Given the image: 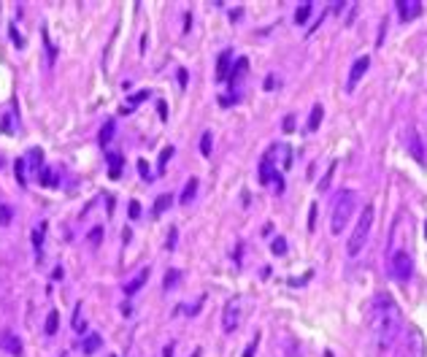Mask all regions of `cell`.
I'll use <instances>...</instances> for the list:
<instances>
[{
	"instance_id": "obj_31",
	"label": "cell",
	"mask_w": 427,
	"mask_h": 357,
	"mask_svg": "<svg viewBox=\"0 0 427 357\" xmlns=\"http://www.w3.org/2000/svg\"><path fill=\"white\" fill-rule=\"evenodd\" d=\"M270 249H273V254H284V252H286V241H284L282 236H278L276 241L270 244Z\"/></svg>"
},
{
	"instance_id": "obj_12",
	"label": "cell",
	"mask_w": 427,
	"mask_h": 357,
	"mask_svg": "<svg viewBox=\"0 0 427 357\" xmlns=\"http://www.w3.org/2000/svg\"><path fill=\"white\" fill-rule=\"evenodd\" d=\"M38 182H41V187H57L60 174H57L54 168H41V174H38Z\"/></svg>"
},
{
	"instance_id": "obj_10",
	"label": "cell",
	"mask_w": 427,
	"mask_h": 357,
	"mask_svg": "<svg viewBox=\"0 0 427 357\" xmlns=\"http://www.w3.org/2000/svg\"><path fill=\"white\" fill-rule=\"evenodd\" d=\"M106 160H108V176L111 178H119L122 176V154H119V152H108V154H106Z\"/></svg>"
},
{
	"instance_id": "obj_9",
	"label": "cell",
	"mask_w": 427,
	"mask_h": 357,
	"mask_svg": "<svg viewBox=\"0 0 427 357\" xmlns=\"http://www.w3.org/2000/svg\"><path fill=\"white\" fill-rule=\"evenodd\" d=\"M149 274H152L149 268H141V270H138V276H136V279L124 284V292H128V295H136L138 290H141L144 284H146V279H149Z\"/></svg>"
},
{
	"instance_id": "obj_37",
	"label": "cell",
	"mask_w": 427,
	"mask_h": 357,
	"mask_svg": "<svg viewBox=\"0 0 427 357\" xmlns=\"http://www.w3.org/2000/svg\"><path fill=\"white\" fill-rule=\"evenodd\" d=\"M130 216H132V220L141 216V203H138V200H130Z\"/></svg>"
},
{
	"instance_id": "obj_28",
	"label": "cell",
	"mask_w": 427,
	"mask_h": 357,
	"mask_svg": "<svg viewBox=\"0 0 427 357\" xmlns=\"http://www.w3.org/2000/svg\"><path fill=\"white\" fill-rule=\"evenodd\" d=\"M170 154H173V146H165L162 152H160V160H157V168H160V174L165 170V162L170 160Z\"/></svg>"
},
{
	"instance_id": "obj_7",
	"label": "cell",
	"mask_w": 427,
	"mask_h": 357,
	"mask_svg": "<svg viewBox=\"0 0 427 357\" xmlns=\"http://www.w3.org/2000/svg\"><path fill=\"white\" fill-rule=\"evenodd\" d=\"M408 152H411V157L416 162H424V141H422V136H419L416 128L408 130Z\"/></svg>"
},
{
	"instance_id": "obj_34",
	"label": "cell",
	"mask_w": 427,
	"mask_h": 357,
	"mask_svg": "<svg viewBox=\"0 0 427 357\" xmlns=\"http://www.w3.org/2000/svg\"><path fill=\"white\" fill-rule=\"evenodd\" d=\"M100 238H103V228H92L90 230V244H92V246H98Z\"/></svg>"
},
{
	"instance_id": "obj_40",
	"label": "cell",
	"mask_w": 427,
	"mask_h": 357,
	"mask_svg": "<svg viewBox=\"0 0 427 357\" xmlns=\"http://www.w3.org/2000/svg\"><path fill=\"white\" fill-rule=\"evenodd\" d=\"M254 349H257V338L249 344V346H246V352H244V357H254Z\"/></svg>"
},
{
	"instance_id": "obj_11",
	"label": "cell",
	"mask_w": 427,
	"mask_h": 357,
	"mask_svg": "<svg viewBox=\"0 0 427 357\" xmlns=\"http://www.w3.org/2000/svg\"><path fill=\"white\" fill-rule=\"evenodd\" d=\"M270 178H278V170H273V165H270V154H265V157H262V162H260V182L268 184Z\"/></svg>"
},
{
	"instance_id": "obj_47",
	"label": "cell",
	"mask_w": 427,
	"mask_h": 357,
	"mask_svg": "<svg viewBox=\"0 0 427 357\" xmlns=\"http://www.w3.org/2000/svg\"><path fill=\"white\" fill-rule=\"evenodd\" d=\"M111 357H116V354H111Z\"/></svg>"
},
{
	"instance_id": "obj_22",
	"label": "cell",
	"mask_w": 427,
	"mask_h": 357,
	"mask_svg": "<svg viewBox=\"0 0 427 357\" xmlns=\"http://www.w3.org/2000/svg\"><path fill=\"white\" fill-rule=\"evenodd\" d=\"M57 328H60V314L54 312V308H52L49 312V316H46V333H57Z\"/></svg>"
},
{
	"instance_id": "obj_16",
	"label": "cell",
	"mask_w": 427,
	"mask_h": 357,
	"mask_svg": "<svg viewBox=\"0 0 427 357\" xmlns=\"http://www.w3.org/2000/svg\"><path fill=\"white\" fill-rule=\"evenodd\" d=\"M170 203H173L170 192H162V195H160L157 200H154V206H152V214H154V216H160L165 208H170Z\"/></svg>"
},
{
	"instance_id": "obj_32",
	"label": "cell",
	"mask_w": 427,
	"mask_h": 357,
	"mask_svg": "<svg viewBox=\"0 0 427 357\" xmlns=\"http://www.w3.org/2000/svg\"><path fill=\"white\" fill-rule=\"evenodd\" d=\"M200 152H203L206 157L211 154V133H203V138H200Z\"/></svg>"
},
{
	"instance_id": "obj_24",
	"label": "cell",
	"mask_w": 427,
	"mask_h": 357,
	"mask_svg": "<svg viewBox=\"0 0 427 357\" xmlns=\"http://www.w3.org/2000/svg\"><path fill=\"white\" fill-rule=\"evenodd\" d=\"M284 354H286V357H300V346H298V341H295V338H292V336H290V338H286V346H284Z\"/></svg>"
},
{
	"instance_id": "obj_33",
	"label": "cell",
	"mask_w": 427,
	"mask_h": 357,
	"mask_svg": "<svg viewBox=\"0 0 427 357\" xmlns=\"http://www.w3.org/2000/svg\"><path fill=\"white\" fill-rule=\"evenodd\" d=\"M3 133H14V116H11V111L8 114H3Z\"/></svg>"
},
{
	"instance_id": "obj_8",
	"label": "cell",
	"mask_w": 427,
	"mask_h": 357,
	"mask_svg": "<svg viewBox=\"0 0 427 357\" xmlns=\"http://www.w3.org/2000/svg\"><path fill=\"white\" fill-rule=\"evenodd\" d=\"M24 165H28L32 174H41V168H44V149H38V146L28 149V154H24Z\"/></svg>"
},
{
	"instance_id": "obj_15",
	"label": "cell",
	"mask_w": 427,
	"mask_h": 357,
	"mask_svg": "<svg viewBox=\"0 0 427 357\" xmlns=\"http://www.w3.org/2000/svg\"><path fill=\"white\" fill-rule=\"evenodd\" d=\"M322 116H324V106H322V103H316V106L311 108V116H308V133L319 130V122H322Z\"/></svg>"
},
{
	"instance_id": "obj_21",
	"label": "cell",
	"mask_w": 427,
	"mask_h": 357,
	"mask_svg": "<svg viewBox=\"0 0 427 357\" xmlns=\"http://www.w3.org/2000/svg\"><path fill=\"white\" fill-rule=\"evenodd\" d=\"M146 95H149V92H138V95H132V98H130V100H128V103H124V106H122V108H119V111H122V114H130V111H132V108H136V106H138V103H141V100H144V98H146Z\"/></svg>"
},
{
	"instance_id": "obj_26",
	"label": "cell",
	"mask_w": 427,
	"mask_h": 357,
	"mask_svg": "<svg viewBox=\"0 0 427 357\" xmlns=\"http://www.w3.org/2000/svg\"><path fill=\"white\" fill-rule=\"evenodd\" d=\"M308 14H311V3H303V6H300V8L295 11V22L303 24L306 19H308Z\"/></svg>"
},
{
	"instance_id": "obj_36",
	"label": "cell",
	"mask_w": 427,
	"mask_h": 357,
	"mask_svg": "<svg viewBox=\"0 0 427 357\" xmlns=\"http://www.w3.org/2000/svg\"><path fill=\"white\" fill-rule=\"evenodd\" d=\"M138 170H141L144 178H152V168H149V162H146V160H138Z\"/></svg>"
},
{
	"instance_id": "obj_25",
	"label": "cell",
	"mask_w": 427,
	"mask_h": 357,
	"mask_svg": "<svg viewBox=\"0 0 427 357\" xmlns=\"http://www.w3.org/2000/svg\"><path fill=\"white\" fill-rule=\"evenodd\" d=\"M336 168H338V162L332 160V162H330V168H328V174H324V178L319 182V190H328V187H330V182H332V174H336Z\"/></svg>"
},
{
	"instance_id": "obj_23",
	"label": "cell",
	"mask_w": 427,
	"mask_h": 357,
	"mask_svg": "<svg viewBox=\"0 0 427 357\" xmlns=\"http://www.w3.org/2000/svg\"><path fill=\"white\" fill-rule=\"evenodd\" d=\"M14 170H16V182L19 184H28V174H24V170H28V165H24V157L14 162Z\"/></svg>"
},
{
	"instance_id": "obj_45",
	"label": "cell",
	"mask_w": 427,
	"mask_h": 357,
	"mask_svg": "<svg viewBox=\"0 0 427 357\" xmlns=\"http://www.w3.org/2000/svg\"><path fill=\"white\" fill-rule=\"evenodd\" d=\"M324 357H332V352H330V349H328V352H324Z\"/></svg>"
},
{
	"instance_id": "obj_19",
	"label": "cell",
	"mask_w": 427,
	"mask_h": 357,
	"mask_svg": "<svg viewBox=\"0 0 427 357\" xmlns=\"http://www.w3.org/2000/svg\"><path fill=\"white\" fill-rule=\"evenodd\" d=\"M228 68H230V52H222L216 65V78H228Z\"/></svg>"
},
{
	"instance_id": "obj_13",
	"label": "cell",
	"mask_w": 427,
	"mask_h": 357,
	"mask_svg": "<svg viewBox=\"0 0 427 357\" xmlns=\"http://www.w3.org/2000/svg\"><path fill=\"white\" fill-rule=\"evenodd\" d=\"M398 11H400V16L408 22L411 16H416L419 11H422V6H419V3H406V0H400V3H398Z\"/></svg>"
},
{
	"instance_id": "obj_4",
	"label": "cell",
	"mask_w": 427,
	"mask_h": 357,
	"mask_svg": "<svg viewBox=\"0 0 427 357\" xmlns=\"http://www.w3.org/2000/svg\"><path fill=\"white\" fill-rule=\"evenodd\" d=\"M390 276L400 284H406L414 276V257L408 249H395L390 252Z\"/></svg>"
},
{
	"instance_id": "obj_18",
	"label": "cell",
	"mask_w": 427,
	"mask_h": 357,
	"mask_svg": "<svg viewBox=\"0 0 427 357\" xmlns=\"http://www.w3.org/2000/svg\"><path fill=\"white\" fill-rule=\"evenodd\" d=\"M195 192H198V178L192 176V178H186V184H184V192H182V198H178V200H182V203H190L192 198H195Z\"/></svg>"
},
{
	"instance_id": "obj_46",
	"label": "cell",
	"mask_w": 427,
	"mask_h": 357,
	"mask_svg": "<svg viewBox=\"0 0 427 357\" xmlns=\"http://www.w3.org/2000/svg\"><path fill=\"white\" fill-rule=\"evenodd\" d=\"M0 165H3V160H0Z\"/></svg>"
},
{
	"instance_id": "obj_14",
	"label": "cell",
	"mask_w": 427,
	"mask_h": 357,
	"mask_svg": "<svg viewBox=\"0 0 427 357\" xmlns=\"http://www.w3.org/2000/svg\"><path fill=\"white\" fill-rule=\"evenodd\" d=\"M3 349H6V352H11V354H22V341H19L16 338V336H11V333H6L3 336Z\"/></svg>"
},
{
	"instance_id": "obj_42",
	"label": "cell",
	"mask_w": 427,
	"mask_h": 357,
	"mask_svg": "<svg viewBox=\"0 0 427 357\" xmlns=\"http://www.w3.org/2000/svg\"><path fill=\"white\" fill-rule=\"evenodd\" d=\"M157 108H160V116H162V119H165V116H168V106H165L162 100H160V103H157Z\"/></svg>"
},
{
	"instance_id": "obj_44",
	"label": "cell",
	"mask_w": 427,
	"mask_h": 357,
	"mask_svg": "<svg viewBox=\"0 0 427 357\" xmlns=\"http://www.w3.org/2000/svg\"><path fill=\"white\" fill-rule=\"evenodd\" d=\"M165 357H173V346H165Z\"/></svg>"
},
{
	"instance_id": "obj_41",
	"label": "cell",
	"mask_w": 427,
	"mask_h": 357,
	"mask_svg": "<svg viewBox=\"0 0 427 357\" xmlns=\"http://www.w3.org/2000/svg\"><path fill=\"white\" fill-rule=\"evenodd\" d=\"M292 128H295V116H286L284 119V130H286V133H292Z\"/></svg>"
},
{
	"instance_id": "obj_35",
	"label": "cell",
	"mask_w": 427,
	"mask_h": 357,
	"mask_svg": "<svg viewBox=\"0 0 427 357\" xmlns=\"http://www.w3.org/2000/svg\"><path fill=\"white\" fill-rule=\"evenodd\" d=\"M32 244H36V249H41V244H44V224L32 230Z\"/></svg>"
},
{
	"instance_id": "obj_2",
	"label": "cell",
	"mask_w": 427,
	"mask_h": 357,
	"mask_svg": "<svg viewBox=\"0 0 427 357\" xmlns=\"http://www.w3.org/2000/svg\"><path fill=\"white\" fill-rule=\"evenodd\" d=\"M357 208V192L354 190H341L332 200V208H330V233L332 236H341L344 228L349 224L352 214Z\"/></svg>"
},
{
	"instance_id": "obj_3",
	"label": "cell",
	"mask_w": 427,
	"mask_h": 357,
	"mask_svg": "<svg viewBox=\"0 0 427 357\" xmlns=\"http://www.w3.org/2000/svg\"><path fill=\"white\" fill-rule=\"evenodd\" d=\"M370 228H373V206H365L362 214H360V220H357V224H354V230H352L349 241H346V252H349V257H357L365 249L368 236H370Z\"/></svg>"
},
{
	"instance_id": "obj_17",
	"label": "cell",
	"mask_w": 427,
	"mask_h": 357,
	"mask_svg": "<svg viewBox=\"0 0 427 357\" xmlns=\"http://www.w3.org/2000/svg\"><path fill=\"white\" fill-rule=\"evenodd\" d=\"M100 344H103V341H100V336H98V333H90V336H86V338L82 341V352H86V354L98 352Z\"/></svg>"
},
{
	"instance_id": "obj_6",
	"label": "cell",
	"mask_w": 427,
	"mask_h": 357,
	"mask_svg": "<svg viewBox=\"0 0 427 357\" xmlns=\"http://www.w3.org/2000/svg\"><path fill=\"white\" fill-rule=\"evenodd\" d=\"M368 65H370V57H368V54L357 57L354 62H352V70H349V82H346V90H349V92H354L357 82H360V78L365 76V70H368Z\"/></svg>"
},
{
	"instance_id": "obj_27",
	"label": "cell",
	"mask_w": 427,
	"mask_h": 357,
	"mask_svg": "<svg viewBox=\"0 0 427 357\" xmlns=\"http://www.w3.org/2000/svg\"><path fill=\"white\" fill-rule=\"evenodd\" d=\"M11 220H14V211H11V206L0 203V224H11Z\"/></svg>"
},
{
	"instance_id": "obj_39",
	"label": "cell",
	"mask_w": 427,
	"mask_h": 357,
	"mask_svg": "<svg viewBox=\"0 0 427 357\" xmlns=\"http://www.w3.org/2000/svg\"><path fill=\"white\" fill-rule=\"evenodd\" d=\"M11 38L16 41V46H24V38L19 36V30H16V28H11Z\"/></svg>"
},
{
	"instance_id": "obj_1",
	"label": "cell",
	"mask_w": 427,
	"mask_h": 357,
	"mask_svg": "<svg viewBox=\"0 0 427 357\" xmlns=\"http://www.w3.org/2000/svg\"><path fill=\"white\" fill-rule=\"evenodd\" d=\"M365 325H368L370 341L378 352H386L398 341L400 330H403V314H400L398 303L392 300V295L376 292L370 298L368 312H365Z\"/></svg>"
},
{
	"instance_id": "obj_43",
	"label": "cell",
	"mask_w": 427,
	"mask_h": 357,
	"mask_svg": "<svg viewBox=\"0 0 427 357\" xmlns=\"http://www.w3.org/2000/svg\"><path fill=\"white\" fill-rule=\"evenodd\" d=\"M178 84H182V87H186V70H184V68L178 70Z\"/></svg>"
},
{
	"instance_id": "obj_29",
	"label": "cell",
	"mask_w": 427,
	"mask_h": 357,
	"mask_svg": "<svg viewBox=\"0 0 427 357\" xmlns=\"http://www.w3.org/2000/svg\"><path fill=\"white\" fill-rule=\"evenodd\" d=\"M246 65H249V62H246V60L241 57V60H238V62L236 65H232V74H230V82L232 84H236V76H241L244 74V70H246Z\"/></svg>"
},
{
	"instance_id": "obj_20",
	"label": "cell",
	"mask_w": 427,
	"mask_h": 357,
	"mask_svg": "<svg viewBox=\"0 0 427 357\" xmlns=\"http://www.w3.org/2000/svg\"><path fill=\"white\" fill-rule=\"evenodd\" d=\"M114 130H116V124H114V119H108V122L103 124V128H100V144H108L111 138H114Z\"/></svg>"
},
{
	"instance_id": "obj_5",
	"label": "cell",
	"mask_w": 427,
	"mask_h": 357,
	"mask_svg": "<svg viewBox=\"0 0 427 357\" xmlns=\"http://www.w3.org/2000/svg\"><path fill=\"white\" fill-rule=\"evenodd\" d=\"M241 322V303L238 300H228L224 303V312H222V330L224 333H232Z\"/></svg>"
},
{
	"instance_id": "obj_38",
	"label": "cell",
	"mask_w": 427,
	"mask_h": 357,
	"mask_svg": "<svg viewBox=\"0 0 427 357\" xmlns=\"http://www.w3.org/2000/svg\"><path fill=\"white\" fill-rule=\"evenodd\" d=\"M165 246H168V249H173V246H176V228H170V233H168V241H165Z\"/></svg>"
},
{
	"instance_id": "obj_30",
	"label": "cell",
	"mask_w": 427,
	"mask_h": 357,
	"mask_svg": "<svg viewBox=\"0 0 427 357\" xmlns=\"http://www.w3.org/2000/svg\"><path fill=\"white\" fill-rule=\"evenodd\" d=\"M178 276H182V274H178V270H176V268H170V270H168V274H165V290H170V287H173V284H176V282H178Z\"/></svg>"
}]
</instances>
